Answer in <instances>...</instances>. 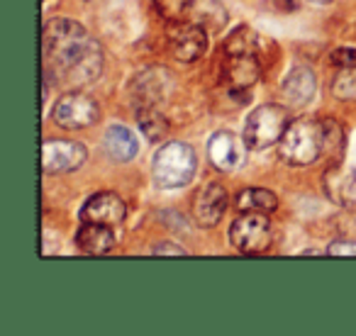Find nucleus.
I'll return each mask as SVG.
<instances>
[{
    "label": "nucleus",
    "instance_id": "4be33fe9",
    "mask_svg": "<svg viewBox=\"0 0 356 336\" xmlns=\"http://www.w3.org/2000/svg\"><path fill=\"white\" fill-rule=\"evenodd\" d=\"M259 35L249 25H242L227 37L225 42V54L227 56H242V54H257L259 51Z\"/></svg>",
    "mask_w": 356,
    "mask_h": 336
},
{
    "label": "nucleus",
    "instance_id": "cd10ccee",
    "mask_svg": "<svg viewBox=\"0 0 356 336\" xmlns=\"http://www.w3.org/2000/svg\"><path fill=\"white\" fill-rule=\"evenodd\" d=\"M152 253H156V256H161V253H173V256H186V249L178 246V244H156V246L152 249Z\"/></svg>",
    "mask_w": 356,
    "mask_h": 336
},
{
    "label": "nucleus",
    "instance_id": "aec40b11",
    "mask_svg": "<svg viewBox=\"0 0 356 336\" xmlns=\"http://www.w3.org/2000/svg\"><path fill=\"white\" fill-rule=\"evenodd\" d=\"M234 208L239 212H264L271 215L278 208V198L276 193L266 188H244L242 193H237L234 198Z\"/></svg>",
    "mask_w": 356,
    "mask_h": 336
},
{
    "label": "nucleus",
    "instance_id": "2eb2a0df",
    "mask_svg": "<svg viewBox=\"0 0 356 336\" xmlns=\"http://www.w3.org/2000/svg\"><path fill=\"white\" fill-rule=\"evenodd\" d=\"M317 93V76L312 74V69L307 66H298L286 76V81L281 83V100L293 108L307 105Z\"/></svg>",
    "mask_w": 356,
    "mask_h": 336
},
{
    "label": "nucleus",
    "instance_id": "bb28decb",
    "mask_svg": "<svg viewBox=\"0 0 356 336\" xmlns=\"http://www.w3.org/2000/svg\"><path fill=\"white\" fill-rule=\"evenodd\" d=\"M327 256H356V244L354 242H332L325 249Z\"/></svg>",
    "mask_w": 356,
    "mask_h": 336
},
{
    "label": "nucleus",
    "instance_id": "20e7f679",
    "mask_svg": "<svg viewBox=\"0 0 356 336\" xmlns=\"http://www.w3.org/2000/svg\"><path fill=\"white\" fill-rule=\"evenodd\" d=\"M288 124H291V119H288V110L283 108V105H276V103L259 105V108L247 117L244 139H247L249 149L264 151V149L281 142Z\"/></svg>",
    "mask_w": 356,
    "mask_h": 336
},
{
    "label": "nucleus",
    "instance_id": "4468645a",
    "mask_svg": "<svg viewBox=\"0 0 356 336\" xmlns=\"http://www.w3.org/2000/svg\"><path fill=\"white\" fill-rule=\"evenodd\" d=\"M173 85V78L166 69H147L134 78L132 95H134V108H144V105H154L159 108L161 100H166L168 90Z\"/></svg>",
    "mask_w": 356,
    "mask_h": 336
},
{
    "label": "nucleus",
    "instance_id": "9d476101",
    "mask_svg": "<svg viewBox=\"0 0 356 336\" xmlns=\"http://www.w3.org/2000/svg\"><path fill=\"white\" fill-rule=\"evenodd\" d=\"M247 139H239L234 132H215L208 142V158L213 168L222 174H234L247 161Z\"/></svg>",
    "mask_w": 356,
    "mask_h": 336
},
{
    "label": "nucleus",
    "instance_id": "39448f33",
    "mask_svg": "<svg viewBox=\"0 0 356 336\" xmlns=\"http://www.w3.org/2000/svg\"><path fill=\"white\" fill-rule=\"evenodd\" d=\"M98 100L83 90H69V93L59 95V100L51 108V119L61 129H86L98 122Z\"/></svg>",
    "mask_w": 356,
    "mask_h": 336
},
{
    "label": "nucleus",
    "instance_id": "f03ea898",
    "mask_svg": "<svg viewBox=\"0 0 356 336\" xmlns=\"http://www.w3.org/2000/svg\"><path fill=\"white\" fill-rule=\"evenodd\" d=\"M325 153V122L312 117L293 119L278 142V156L288 166H310Z\"/></svg>",
    "mask_w": 356,
    "mask_h": 336
},
{
    "label": "nucleus",
    "instance_id": "0eeeda50",
    "mask_svg": "<svg viewBox=\"0 0 356 336\" xmlns=\"http://www.w3.org/2000/svg\"><path fill=\"white\" fill-rule=\"evenodd\" d=\"M83 40H88V32H86V27L79 20L49 17L44 22V27H42V56H44V64L56 61Z\"/></svg>",
    "mask_w": 356,
    "mask_h": 336
},
{
    "label": "nucleus",
    "instance_id": "b1692460",
    "mask_svg": "<svg viewBox=\"0 0 356 336\" xmlns=\"http://www.w3.org/2000/svg\"><path fill=\"white\" fill-rule=\"evenodd\" d=\"M337 100H356V69H344L332 83Z\"/></svg>",
    "mask_w": 356,
    "mask_h": 336
},
{
    "label": "nucleus",
    "instance_id": "f3484780",
    "mask_svg": "<svg viewBox=\"0 0 356 336\" xmlns=\"http://www.w3.org/2000/svg\"><path fill=\"white\" fill-rule=\"evenodd\" d=\"M103 149L113 161H120V163L132 161L139 153L137 134L124 127V124H113V127H108L103 134Z\"/></svg>",
    "mask_w": 356,
    "mask_h": 336
},
{
    "label": "nucleus",
    "instance_id": "6e6552de",
    "mask_svg": "<svg viewBox=\"0 0 356 336\" xmlns=\"http://www.w3.org/2000/svg\"><path fill=\"white\" fill-rule=\"evenodd\" d=\"M208 30L191 20H176L166 25L168 49L181 64H193L208 51Z\"/></svg>",
    "mask_w": 356,
    "mask_h": 336
},
{
    "label": "nucleus",
    "instance_id": "393cba45",
    "mask_svg": "<svg viewBox=\"0 0 356 336\" xmlns=\"http://www.w3.org/2000/svg\"><path fill=\"white\" fill-rule=\"evenodd\" d=\"M344 146V132H341L337 119H325V153L337 156L339 149Z\"/></svg>",
    "mask_w": 356,
    "mask_h": 336
},
{
    "label": "nucleus",
    "instance_id": "6ab92c4d",
    "mask_svg": "<svg viewBox=\"0 0 356 336\" xmlns=\"http://www.w3.org/2000/svg\"><path fill=\"white\" fill-rule=\"evenodd\" d=\"M115 227L108 224H95V222H83L81 229L76 232V246L88 256H100L108 253L115 246Z\"/></svg>",
    "mask_w": 356,
    "mask_h": 336
},
{
    "label": "nucleus",
    "instance_id": "7ed1b4c3",
    "mask_svg": "<svg viewBox=\"0 0 356 336\" xmlns=\"http://www.w3.org/2000/svg\"><path fill=\"white\" fill-rule=\"evenodd\" d=\"M195 171H198V156L195 149L186 142H166L161 149H156L152 158L154 183L163 190L188 185Z\"/></svg>",
    "mask_w": 356,
    "mask_h": 336
},
{
    "label": "nucleus",
    "instance_id": "a211bd4d",
    "mask_svg": "<svg viewBox=\"0 0 356 336\" xmlns=\"http://www.w3.org/2000/svg\"><path fill=\"white\" fill-rule=\"evenodd\" d=\"M186 20L195 22V25H200L203 30L218 35V32H222L225 25L229 22V15L220 0H191Z\"/></svg>",
    "mask_w": 356,
    "mask_h": 336
},
{
    "label": "nucleus",
    "instance_id": "dca6fc26",
    "mask_svg": "<svg viewBox=\"0 0 356 336\" xmlns=\"http://www.w3.org/2000/svg\"><path fill=\"white\" fill-rule=\"evenodd\" d=\"M325 193L339 208L356 205V168L334 166L325 174Z\"/></svg>",
    "mask_w": 356,
    "mask_h": 336
},
{
    "label": "nucleus",
    "instance_id": "ddd939ff",
    "mask_svg": "<svg viewBox=\"0 0 356 336\" xmlns=\"http://www.w3.org/2000/svg\"><path fill=\"white\" fill-rule=\"evenodd\" d=\"M259 78H261V64L257 54L227 56L222 66V83L229 88V93H252Z\"/></svg>",
    "mask_w": 356,
    "mask_h": 336
},
{
    "label": "nucleus",
    "instance_id": "1a4fd4ad",
    "mask_svg": "<svg viewBox=\"0 0 356 336\" xmlns=\"http://www.w3.org/2000/svg\"><path fill=\"white\" fill-rule=\"evenodd\" d=\"M88 158V149L74 139H44L42 142V171L49 176L79 171Z\"/></svg>",
    "mask_w": 356,
    "mask_h": 336
},
{
    "label": "nucleus",
    "instance_id": "9b49d317",
    "mask_svg": "<svg viewBox=\"0 0 356 336\" xmlns=\"http://www.w3.org/2000/svg\"><path fill=\"white\" fill-rule=\"evenodd\" d=\"M227 205H229V195L222 185L215 183V180L205 183L203 188L193 195V205H191L195 224L203 229L218 227L220 219H222L225 212H227Z\"/></svg>",
    "mask_w": 356,
    "mask_h": 336
},
{
    "label": "nucleus",
    "instance_id": "c85d7f7f",
    "mask_svg": "<svg viewBox=\"0 0 356 336\" xmlns=\"http://www.w3.org/2000/svg\"><path fill=\"white\" fill-rule=\"evenodd\" d=\"M310 3H317V6H325V3H332V0H310Z\"/></svg>",
    "mask_w": 356,
    "mask_h": 336
},
{
    "label": "nucleus",
    "instance_id": "f257e3e1",
    "mask_svg": "<svg viewBox=\"0 0 356 336\" xmlns=\"http://www.w3.org/2000/svg\"><path fill=\"white\" fill-rule=\"evenodd\" d=\"M103 74V49L98 42L83 40L79 47L56 59L54 64H44V83L51 81H64L69 85H88L100 78Z\"/></svg>",
    "mask_w": 356,
    "mask_h": 336
},
{
    "label": "nucleus",
    "instance_id": "412c9836",
    "mask_svg": "<svg viewBox=\"0 0 356 336\" xmlns=\"http://www.w3.org/2000/svg\"><path fill=\"white\" fill-rule=\"evenodd\" d=\"M134 115H137L139 129H142V134L149 139V142H161V139L168 134V122L159 108L144 105V108H134Z\"/></svg>",
    "mask_w": 356,
    "mask_h": 336
},
{
    "label": "nucleus",
    "instance_id": "a878e982",
    "mask_svg": "<svg viewBox=\"0 0 356 336\" xmlns=\"http://www.w3.org/2000/svg\"><path fill=\"white\" fill-rule=\"evenodd\" d=\"M330 61L339 69H356V47H337L332 49Z\"/></svg>",
    "mask_w": 356,
    "mask_h": 336
},
{
    "label": "nucleus",
    "instance_id": "c756f323",
    "mask_svg": "<svg viewBox=\"0 0 356 336\" xmlns=\"http://www.w3.org/2000/svg\"><path fill=\"white\" fill-rule=\"evenodd\" d=\"M281 3H283L286 8H291V6H293V0H281Z\"/></svg>",
    "mask_w": 356,
    "mask_h": 336
},
{
    "label": "nucleus",
    "instance_id": "423d86ee",
    "mask_svg": "<svg viewBox=\"0 0 356 336\" xmlns=\"http://www.w3.org/2000/svg\"><path fill=\"white\" fill-rule=\"evenodd\" d=\"M229 242L242 253H264L273 242V227L268 215L242 212L229 227Z\"/></svg>",
    "mask_w": 356,
    "mask_h": 336
},
{
    "label": "nucleus",
    "instance_id": "5701e85b",
    "mask_svg": "<svg viewBox=\"0 0 356 336\" xmlns=\"http://www.w3.org/2000/svg\"><path fill=\"white\" fill-rule=\"evenodd\" d=\"M152 6L166 22H176V20H186L191 0H152Z\"/></svg>",
    "mask_w": 356,
    "mask_h": 336
},
{
    "label": "nucleus",
    "instance_id": "f8f14e48",
    "mask_svg": "<svg viewBox=\"0 0 356 336\" xmlns=\"http://www.w3.org/2000/svg\"><path fill=\"white\" fill-rule=\"evenodd\" d=\"M127 217V205L118 193H95L86 200L81 208V222H95V224H108V227H118Z\"/></svg>",
    "mask_w": 356,
    "mask_h": 336
}]
</instances>
